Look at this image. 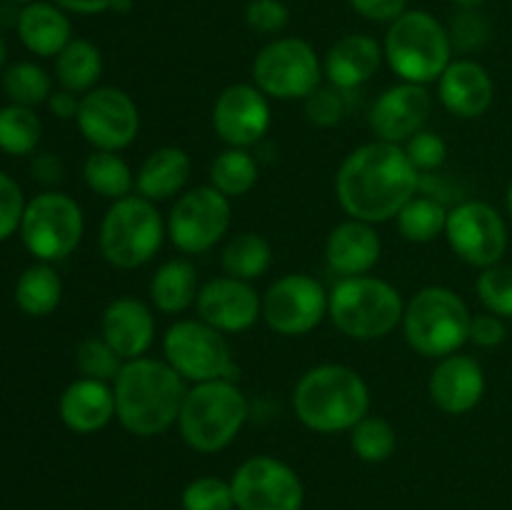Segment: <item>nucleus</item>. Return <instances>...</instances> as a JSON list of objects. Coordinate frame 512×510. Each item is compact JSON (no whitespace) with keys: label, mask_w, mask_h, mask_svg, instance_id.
Returning <instances> with one entry per match:
<instances>
[{"label":"nucleus","mask_w":512,"mask_h":510,"mask_svg":"<svg viewBox=\"0 0 512 510\" xmlns=\"http://www.w3.org/2000/svg\"><path fill=\"white\" fill-rule=\"evenodd\" d=\"M420 193V173L403 145L365 143L340 163L335 195L348 218L378 225L393 220L413 195Z\"/></svg>","instance_id":"f257e3e1"},{"label":"nucleus","mask_w":512,"mask_h":510,"mask_svg":"<svg viewBox=\"0 0 512 510\" xmlns=\"http://www.w3.org/2000/svg\"><path fill=\"white\" fill-rule=\"evenodd\" d=\"M115 418L138 438H155L173 428L188 395V385L168 360H125L113 380Z\"/></svg>","instance_id":"f03ea898"},{"label":"nucleus","mask_w":512,"mask_h":510,"mask_svg":"<svg viewBox=\"0 0 512 510\" xmlns=\"http://www.w3.org/2000/svg\"><path fill=\"white\" fill-rule=\"evenodd\" d=\"M293 410L315 433H350L370 410V388L358 370L340 363L310 368L293 390Z\"/></svg>","instance_id":"7ed1b4c3"},{"label":"nucleus","mask_w":512,"mask_h":510,"mask_svg":"<svg viewBox=\"0 0 512 510\" xmlns=\"http://www.w3.org/2000/svg\"><path fill=\"white\" fill-rule=\"evenodd\" d=\"M383 55L390 70L403 83H438L453 63V43L448 28L428 10H405L388 25Z\"/></svg>","instance_id":"20e7f679"},{"label":"nucleus","mask_w":512,"mask_h":510,"mask_svg":"<svg viewBox=\"0 0 512 510\" xmlns=\"http://www.w3.org/2000/svg\"><path fill=\"white\" fill-rule=\"evenodd\" d=\"M335 328L353 340H380L403 325L405 303L398 288L373 275L340 278L328 295Z\"/></svg>","instance_id":"39448f33"},{"label":"nucleus","mask_w":512,"mask_h":510,"mask_svg":"<svg viewBox=\"0 0 512 510\" xmlns=\"http://www.w3.org/2000/svg\"><path fill=\"white\" fill-rule=\"evenodd\" d=\"M248 398L233 380H210L188 388L178 428L185 443L198 453L228 448L248 420Z\"/></svg>","instance_id":"423d86ee"},{"label":"nucleus","mask_w":512,"mask_h":510,"mask_svg":"<svg viewBox=\"0 0 512 510\" xmlns=\"http://www.w3.org/2000/svg\"><path fill=\"white\" fill-rule=\"evenodd\" d=\"M473 313L455 290L428 285L405 305L403 333L410 348L423 358H448L470 338Z\"/></svg>","instance_id":"0eeeda50"},{"label":"nucleus","mask_w":512,"mask_h":510,"mask_svg":"<svg viewBox=\"0 0 512 510\" xmlns=\"http://www.w3.org/2000/svg\"><path fill=\"white\" fill-rule=\"evenodd\" d=\"M168 238V225L155 203L143 195L113 200L100 223V253L113 268L135 270L158 255Z\"/></svg>","instance_id":"6e6552de"},{"label":"nucleus","mask_w":512,"mask_h":510,"mask_svg":"<svg viewBox=\"0 0 512 510\" xmlns=\"http://www.w3.org/2000/svg\"><path fill=\"white\" fill-rule=\"evenodd\" d=\"M163 355L185 383H235V363L225 333L200 318H185L170 325L163 335Z\"/></svg>","instance_id":"1a4fd4ad"},{"label":"nucleus","mask_w":512,"mask_h":510,"mask_svg":"<svg viewBox=\"0 0 512 510\" xmlns=\"http://www.w3.org/2000/svg\"><path fill=\"white\" fill-rule=\"evenodd\" d=\"M83 230L85 218L78 200L58 190H45L25 205L20 238L40 263H58L78 248Z\"/></svg>","instance_id":"9d476101"},{"label":"nucleus","mask_w":512,"mask_h":510,"mask_svg":"<svg viewBox=\"0 0 512 510\" xmlns=\"http://www.w3.org/2000/svg\"><path fill=\"white\" fill-rule=\"evenodd\" d=\"M323 80V63L303 38H275L253 60V83L268 98L305 100Z\"/></svg>","instance_id":"9b49d317"},{"label":"nucleus","mask_w":512,"mask_h":510,"mask_svg":"<svg viewBox=\"0 0 512 510\" xmlns=\"http://www.w3.org/2000/svg\"><path fill=\"white\" fill-rule=\"evenodd\" d=\"M230 198L213 185H198L175 200L170 208L168 240L185 255H200L215 248L230 228Z\"/></svg>","instance_id":"f8f14e48"},{"label":"nucleus","mask_w":512,"mask_h":510,"mask_svg":"<svg viewBox=\"0 0 512 510\" xmlns=\"http://www.w3.org/2000/svg\"><path fill=\"white\" fill-rule=\"evenodd\" d=\"M325 285L308 273H288L263 295V320L273 333L300 338L318 328L328 315Z\"/></svg>","instance_id":"ddd939ff"},{"label":"nucleus","mask_w":512,"mask_h":510,"mask_svg":"<svg viewBox=\"0 0 512 510\" xmlns=\"http://www.w3.org/2000/svg\"><path fill=\"white\" fill-rule=\"evenodd\" d=\"M445 238L463 263L485 270L503 260L508 250V225L485 200H463L448 210Z\"/></svg>","instance_id":"4468645a"},{"label":"nucleus","mask_w":512,"mask_h":510,"mask_svg":"<svg viewBox=\"0 0 512 510\" xmlns=\"http://www.w3.org/2000/svg\"><path fill=\"white\" fill-rule=\"evenodd\" d=\"M238 510H300L305 490L298 473L273 455H253L238 465L233 480Z\"/></svg>","instance_id":"2eb2a0df"},{"label":"nucleus","mask_w":512,"mask_h":510,"mask_svg":"<svg viewBox=\"0 0 512 510\" xmlns=\"http://www.w3.org/2000/svg\"><path fill=\"white\" fill-rule=\"evenodd\" d=\"M75 123L83 138L93 145V150L120 153L138 138L140 113L135 100L125 90L103 85L80 98Z\"/></svg>","instance_id":"dca6fc26"},{"label":"nucleus","mask_w":512,"mask_h":510,"mask_svg":"<svg viewBox=\"0 0 512 510\" xmlns=\"http://www.w3.org/2000/svg\"><path fill=\"white\" fill-rule=\"evenodd\" d=\"M270 100L255 83L228 85L215 98L213 130L228 148H253L268 135Z\"/></svg>","instance_id":"f3484780"},{"label":"nucleus","mask_w":512,"mask_h":510,"mask_svg":"<svg viewBox=\"0 0 512 510\" xmlns=\"http://www.w3.org/2000/svg\"><path fill=\"white\" fill-rule=\"evenodd\" d=\"M198 318L218 328L220 333H245L263 318V298L248 280L218 275L200 285L195 298Z\"/></svg>","instance_id":"a211bd4d"},{"label":"nucleus","mask_w":512,"mask_h":510,"mask_svg":"<svg viewBox=\"0 0 512 510\" xmlns=\"http://www.w3.org/2000/svg\"><path fill=\"white\" fill-rule=\"evenodd\" d=\"M430 110H433V95L428 93V88L400 80L398 85L383 90L373 103L370 128L378 140L403 145L425 128Z\"/></svg>","instance_id":"6ab92c4d"},{"label":"nucleus","mask_w":512,"mask_h":510,"mask_svg":"<svg viewBox=\"0 0 512 510\" xmlns=\"http://www.w3.org/2000/svg\"><path fill=\"white\" fill-rule=\"evenodd\" d=\"M430 400L448 415H465L478 408L485 395L483 365L470 355L453 353L440 358L428 380Z\"/></svg>","instance_id":"aec40b11"},{"label":"nucleus","mask_w":512,"mask_h":510,"mask_svg":"<svg viewBox=\"0 0 512 510\" xmlns=\"http://www.w3.org/2000/svg\"><path fill=\"white\" fill-rule=\"evenodd\" d=\"M493 98V78L478 60H453L438 78V100L455 118H480V115L488 113Z\"/></svg>","instance_id":"412c9836"},{"label":"nucleus","mask_w":512,"mask_h":510,"mask_svg":"<svg viewBox=\"0 0 512 510\" xmlns=\"http://www.w3.org/2000/svg\"><path fill=\"white\" fill-rule=\"evenodd\" d=\"M100 335L123 360L143 358L155 343L153 310L138 298H115L103 310Z\"/></svg>","instance_id":"4be33fe9"},{"label":"nucleus","mask_w":512,"mask_h":510,"mask_svg":"<svg viewBox=\"0 0 512 510\" xmlns=\"http://www.w3.org/2000/svg\"><path fill=\"white\" fill-rule=\"evenodd\" d=\"M380 253H383V240L375 225L355 218L335 225L325 240V260L330 270L343 278L368 275L378 265Z\"/></svg>","instance_id":"5701e85b"},{"label":"nucleus","mask_w":512,"mask_h":510,"mask_svg":"<svg viewBox=\"0 0 512 510\" xmlns=\"http://www.w3.org/2000/svg\"><path fill=\"white\" fill-rule=\"evenodd\" d=\"M383 58V45L373 35L350 33L330 45L323 63V75L330 85L348 93V90L368 83L378 73Z\"/></svg>","instance_id":"b1692460"},{"label":"nucleus","mask_w":512,"mask_h":510,"mask_svg":"<svg viewBox=\"0 0 512 510\" xmlns=\"http://www.w3.org/2000/svg\"><path fill=\"white\" fill-rule=\"evenodd\" d=\"M58 415L73 433H98L115 418L113 385L93 378L73 380L60 395Z\"/></svg>","instance_id":"393cba45"},{"label":"nucleus","mask_w":512,"mask_h":510,"mask_svg":"<svg viewBox=\"0 0 512 510\" xmlns=\"http://www.w3.org/2000/svg\"><path fill=\"white\" fill-rule=\"evenodd\" d=\"M15 28H18L20 43L38 58H55L73 40L68 13L60 10L53 0L50 3L35 0V3L23 5Z\"/></svg>","instance_id":"a878e982"},{"label":"nucleus","mask_w":512,"mask_h":510,"mask_svg":"<svg viewBox=\"0 0 512 510\" xmlns=\"http://www.w3.org/2000/svg\"><path fill=\"white\" fill-rule=\"evenodd\" d=\"M190 173H193V160L188 150L178 145H163L143 160L135 175V190L150 203H163L183 193Z\"/></svg>","instance_id":"bb28decb"},{"label":"nucleus","mask_w":512,"mask_h":510,"mask_svg":"<svg viewBox=\"0 0 512 510\" xmlns=\"http://www.w3.org/2000/svg\"><path fill=\"white\" fill-rule=\"evenodd\" d=\"M198 270L190 260H165L150 280V303L165 315L185 313L198 298Z\"/></svg>","instance_id":"cd10ccee"},{"label":"nucleus","mask_w":512,"mask_h":510,"mask_svg":"<svg viewBox=\"0 0 512 510\" xmlns=\"http://www.w3.org/2000/svg\"><path fill=\"white\" fill-rule=\"evenodd\" d=\"M103 75V53L85 38H73L55 55V78L70 93H90Z\"/></svg>","instance_id":"c85d7f7f"},{"label":"nucleus","mask_w":512,"mask_h":510,"mask_svg":"<svg viewBox=\"0 0 512 510\" xmlns=\"http://www.w3.org/2000/svg\"><path fill=\"white\" fill-rule=\"evenodd\" d=\"M63 298V280L50 263H35L20 273L15 283V303L30 318H45Z\"/></svg>","instance_id":"c756f323"},{"label":"nucleus","mask_w":512,"mask_h":510,"mask_svg":"<svg viewBox=\"0 0 512 510\" xmlns=\"http://www.w3.org/2000/svg\"><path fill=\"white\" fill-rule=\"evenodd\" d=\"M270 263H273V248H270V243L263 235L250 233V230L233 235L223 245V253H220V265H223L225 275L248 280V283L268 273Z\"/></svg>","instance_id":"7c9ffc66"},{"label":"nucleus","mask_w":512,"mask_h":510,"mask_svg":"<svg viewBox=\"0 0 512 510\" xmlns=\"http://www.w3.org/2000/svg\"><path fill=\"white\" fill-rule=\"evenodd\" d=\"M83 178L95 195L108 200L128 198L135 188L133 170L113 150H93L85 158Z\"/></svg>","instance_id":"2f4dec72"},{"label":"nucleus","mask_w":512,"mask_h":510,"mask_svg":"<svg viewBox=\"0 0 512 510\" xmlns=\"http://www.w3.org/2000/svg\"><path fill=\"white\" fill-rule=\"evenodd\" d=\"M448 210V205L440 203L433 195H413L400 208V213L395 215V220H398V233L408 243H430L438 235H445Z\"/></svg>","instance_id":"473e14b6"},{"label":"nucleus","mask_w":512,"mask_h":510,"mask_svg":"<svg viewBox=\"0 0 512 510\" xmlns=\"http://www.w3.org/2000/svg\"><path fill=\"white\" fill-rule=\"evenodd\" d=\"M258 160L245 148H225L210 163V185L228 198H243L258 183Z\"/></svg>","instance_id":"72a5a7b5"},{"label":"nucleus","mask_w":512,"mask_h":510,"mask_svg":"<svg viewBox=\"0 0 512 510\" xmlns=\"http://www.w3.org/2000/svg\"><path fill=\"white\" fill-rule=\"evenodd\" d=\"M43 125L33 108L5 105L0 108V150L8 155H30L40 143Z\"/></svg>","instance_id":"f704fd0d"},{"label":"nucleus","mask_w":512,"mask_h":510,"mask_svg":"<svg viewBox=\"0 0 512 510\" xmlns=\"http://www.w3.org/2000/svg\"><path fill=\"white\" fill-rule=\"evenodd\" d=\"M350 448L365 463H385L398 448V433L390 420L368 413L350 430Z\"/></svg>","instance_id":"c9c22d12"},{"label":"nucleus","mask_w":512,"mask_h":510,"mask_svg":"<svg viewBox=\"0 0 512 510\" xmlns=\"http://www.w3.org/2000/svg\"><path fill=\"white\" fill-rule=\"evenodd\" d=\"M3 90L10 103L35 108L40 103H48L50 93H53V83H50V75L38 63L23 60V63H13L5 70Z\"/></svg>","instance_id":"e433bc0d"},{"label":"nucleus","mask_w":512,"mask_h":510,"mask_svg":"<svg viewBox=\"0 0 512 510\" xmlns=\"http://www.w3.org/2000/svg\"><path fill=\"white\" fill-rule=\"evenodd\" d=\"M75 363H78V370L83 373V378L113 383V380L118 378L125 360L105 343L103 335H93V338H85L83 343L78 345Z\"/></svg>","instance_id":"4c0bfd02"},{"label":"nucleus","mask_w":512,"mask_h":510,"mask_svg":"<svg viewBox=\"0 0 512 510\" xmlns=\"http://www.w3.org/2000/svg\"><path fill=\"white\" fill-rule=\"evenodd\" d=\"M478 290L480 303L485 305V310L500 318H512V265H490L483 273L478 275Z\"/></svg>","instance_id":"58836bf2"},{"label":"nucleus","mask_w":512,"mask_h":510,"mask_svg":"<svg viewBox=\"0 0 512 510\" xmlns=\"http://www.w3.org/2000/svg\"><path fill=\"white\" fill-rule=\"evenodd\" d=\"M448 35L453 50L463 55H473L490 43L493 28H490V20L480 10H458L450 20Z\"/></svg>","instance_id":"ea45409f"},{"label":"nucleus","mask_w":512,"mask_h":510,"mask_svg":"<svg viewBox=\"0 0 512 510\" xmlns=\"http://www.w3.org/2000/svg\"><path fill=\"white\" fill-rule=\"evenodd\" d=\"M183 510H233V485L215 475H203L185 485Z\"/></svg>","instance_id":"a19ab883"},{"label":"nucleus","mask_w":512,"mask_h":510,"mask_svg":"<svg viewBox=\"0 0 512 510\" xmlns=\"http://www.w3.org/2000/svg\"><path fill=\"white\" fill-rule=\"evenodd\" d=\"M305 103V118L318 128H333L348 113V103H345V93L335 85H320L315 88Z\"/></svg>","instance_id":"79ce46f5"},{"label":"nucleus","mask_w":512,"mask_h":510,"mask_svg":"<svg viewBox=\"0 0 512 510\" xmlns=\"http://www.w3.org/2000/svg\"><path fill=\"white\" fill-rule=\"evenodd\" d=\"M403 150L420 175L443 168L445 158H448V143L438 133L425 128L415 133L408 143H403Z\"/></svg>","instance_id":"37998d69"},{"label":"nucleus","mask_w":512,"mask_h":510,"mask_svg":"<svg viewBox=\"0 0 512 510\" xmlns=\"http://www.w3.org/2000/svg\"><path fill=\"white\" fill-rule=\"evenodd\" d=\"M245 23L255 33L275 35L290 23V10L283 0H250L245 8Z\"/></svg>","instance_id":"c03bdc74"},{"label":"nucleus","mask_w":512,"mask_h":510,"mask_svg":"<svg viewBox=\"0 0 512 510\" xmlns=\"http://www.w3.org/2000/svg\"><path fill=\"white\" fill-rule=\"evenodd\" d=\"M25 205L28 203H25L20 185L0 170V243L8 240L15 230H20Z\"/></svg>","instance_id":"a18cd8bd"},{"label":"nucleus","mask_w":512,"mask_h":510,"mask_svg":"<svg viewBox=\"0 0 512 510\" xmlns=\"http://www.w3.org/2000/svg\"><path fill=\"white\" fill-rule=\"evenodd\" d=\"M508 338V328H505V320L500 315L493 313H480L473 315L470 320V343L478 345V348H498Z\"/></svg>","instance_id":"49530a36"},{"label":"nucleus","mask_w":512,"mask_h":510,"mask_svg":"<svg viewBox=\"0 0 512 510\" xmlns=\"http://www.w3.org/2000/svg\"><path fill=\"white\" fill-rule=\"evenodd\" d=\"M350 8L373 23H393L408 10V0H348Z\"/></svg>","instance_id":"de8ad7c7"},{"label":"nucleus","mask_w":512,"mask_h":510,"mask_svg":"<svg viewBox=\"0 0 512 510\" xmlns=\"http://www.w3.org/2000/svg\"><path fill=\"white\" fill-rule=\"evenodd\" d=\"M60 10L75 15H98V13H110V10H118L125 13L130 10V0H53Z\"/></svg>","instance_id":"09e8293b"},{"label":"nucleus","mask_w":512,"mask_h":510,"mask_svg":"<svg viewBox=\"0 0 512 510\" xmlns=\"http://www.w3.org/2000/svg\"><path fill=\"white\" fill-rule=\"evenodd\" d=\"M33 178L43 185H55L63 180V163L58 160V155L53 153H38L33 158Z\"/></svg>","instance_id":"8fccbe9b"},{"label":"nucleus","mask_w":512,"mask_h":510,"mask_svg":"<svg viewBox=\"0 0 512 510\" xmlns=\"http://www.w3.org/2000/svg\"><path fill=\"white\" fill-rule=\"evenodd\" d=\"M48 108L58 120H75L78 118V108H80L78 93H70V90L65 88L53 90L48 98Z\"/></svg>","instance_id":"3c124183"},{"label":"nucleus","mask_w":512,"mask_h":510,"mask_svg":"<svg viewBox=\"0 0 512 510\" xmlns=\"http://www.w3.org/2000/svg\"><path fill=\"white\" fill-rule=\"evenodd\" d=\"M458 5V10H478L485 0H453Z\"/></svg>","instance_id":"603ef678"},{"label":"nucleus","mask_w":512,"mask_h":510,"mask_svg":"<svg viewBox=\"0 0 512 510\" xmlns=\"http://www.w3.org/2000/svg\"><path fill=\"white\" fill-rule=\"evenodd\" d=\"M5 60H8V45H5V38H3V33H0V70H3Z\"/></svg>","instance_id":"864d4df0"},{"label":"nucleus","mask_w":512,"mask_h":510,"mask_svg":"<svg viewBox=\"0 0 512 510\" xmlns=\"http://www.w3.org/2000/svg\"><path fill=\"white\" fill-rule=\"evenodd\" d=\"M505 205H508V213H510V218H512V180H510V185H508V193H505Z\"/></svg>","instance_id":"5fc2aeb1"},{"label":"nucleus","mask_w":512,"mask_h":510,"mask_svg":"<svg viewBox=\"0 0 512 510\" xmlns=\"http://www.w3.org/2000/svg\"><path fill=\"white\" fill-rule=\"evenodd\" d=\"M10 3H23V5H28V3H35V0H10Z\"/></svg>","instance_id":"6e6d98bb"}]
</instances>
